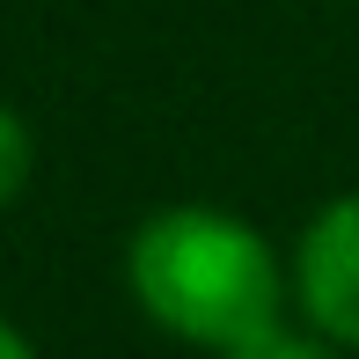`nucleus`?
<instances>
[{
    "label": "nucleus",
    "mask_w": 359,
    "mask_h": 359,
    "mask_svg": "<svg viewBox=\"0 0 359 359\" xmlns=\"http://www.w3.org/2000/svg\"><path fill=\"white\" fill-rule=\"evenodd\" d=\"M125 279H133V301L169 337L205 345L220 359L279 330L286 316V271L271 242L220 205H169L140 220L125 250Z\"/></svg>",
    "instance_id": "obj_1"
},
{
    "label": "nucleus",
    "mask_w": 359,
    "mask_h": 359,
    "mask_svg": "<svg viewBox=\"0 0 359 359\" xmlns=\"http://www.w3.org/2000/svg\"><path fill=\"white\" fill-rule=\"evenodd\" d=\"M293 301L308 330H323L337 352H359V191L330 198L308 220L293 250Z\"/></svg>",
    "instance_id": "obj_2"
},
{
    "label": "nucleus",
    "mask_w": 359,
    "mask_h": 359,
    "mask_svg": "<svg viewBox=\"0 0 359 359\" xmlns=\"http://www.w3.org/2000/svg\"><path fill=\"white\" fill-rule=\"evenodd\" d=\"M29 161H37V147H29V125L15 118L8 103H0V205H8L15 191L29 184Z\"/></svg>",
    "instance_id": "obj_3"
},
{
    "label": "nucleus",
    "mask_w": 359,
    "mask_h": 359,
    "mask_svg": "<svg viewBox=\"0 0 359 359\" xmlns=\"http://www.w3.org/2000/svg\"><path fill=\"white\" fill-rule=\"evenodd\" d=\"M227 359H337V345L323 330H264L257 345H242V352H227Z\"/></svg>",
    "instance_id": "obj_4"
},
{
    "label": "nucleus",
    "mask_w": 359,
    "mask_h": 359,
    "mask_svg": "<svg viewBox=\"0 0 359 359\" xmlns=\"http://www.w3.org/2000/svg\"><path fill=\"white\" fill-rule=\"evenodd\" d=\"M0 359H37V352H29L22 330H8V323H0Z\"/></svg>",
    "instance_id": "obj_5"
}]
</instances>
